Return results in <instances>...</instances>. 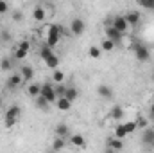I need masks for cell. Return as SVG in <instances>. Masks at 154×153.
<instances>
[{"mask_svg":"<svg viewBox=\"0 0 154 153\" xmlns=\"http://www.w3.org/2000/svg\"><path fill=\"white\" fill-rule=\"evenodd\" d=\"M20 115H22V108H20L18 105L9 106V108L5 110V128H13V126L16 124V121L20 119Z\"/></svg>","mask_w":154,"mask_h":153,"instance_id":"obj_3","label":"cell"},{"mask_svg":"<svg viewBox=\"0 0 154 153\" xmlns=\"http://www.w3.org/2000/svg\"><path fill=\"white\" fill-rule=\"evenodd\" d=\"M20 76H22V79H23V81L31 83V81L34 79V70H32V67H29V65L20 67Z\"/></svg>","mask_w":154,"mask_h":153,"instance_id":"obj_12","label":"cell"},{"mask_svg":"<svg viewBox=\"0 0 154 153\" xmlns=\"http://www.w3.org/2000/svg\"><path fill=\"white\" fill-rule=\"evenodd\" d=\"M45 16H47V11H45V7L36 5V7L32 9V18H34L36 22H43V20H45Z\"/></svg>","mask_w":154,"mask_h":153,"instance_id":"obj_14","label":"cell"},{"mask_svg":"<svg viewBox=\"0 0 154 153\" xmlns=\"http://www.w3.org/2000/svg\"><path fill=\"white\" fill-rule=\"evenodd\" d=\"M39 56H41V60H43V61H47L50 56H54V52H52V49H50V47L43 45V47L39 49Z\"/></svg>","mask_w":154,"mask_h":153,"instance_id":"obj_22","label":"cell"},{"mask_svg":"<svg viewBox=\"0 0 154 153\" xmlns=\"http://www.w3.org/2000/svg\"><path fill=\"white\" fill-rule=\"evenodd\" d=\"M106 148H108V146H106ZM104 153H116V151H113L111 148H108V150H106V151H104Z\"/></svg>","mask_w":154,"mask_h":153,"instance_id":"obj_39","label":"cell"},{"mask_svg":"<svg viewBox=\"0 0 154 153\" xmlns=\"http://www.w3.org/2000/svg\"><path fill=\"white\" fill-rule=\"evenodd\" d=\"M77 97H79V90H77V86H66V92H65V99H68L70 103H74Z\"/></svg>","mask_w":154,"mask_h":153,"instance_id":"obj_16","label":"cell"},{"mask_svg":"<svg viewBox=\"0 0 154 153\" xmlns=\"http://www.w3.org/2000/svg\"><path fill=\"white\" fill-rule=\"evenodd\" d=\"M100 52H102V50H100V47H95V45H93V47H90V50H88L90 58H93V60H99V58H100Z\"/></svg>","mask_w":154,"mask_h":153,"instance_id":"obj_26","label":"cell"},{"mask_svg":"<svg viewBox=\"0 0 154 153\" xmlns=\"http://www.w3.org/2000/svg\"><path fill=\"white\" fill-rule=\"evenodd\" d=\"M84 29H86V24H84L82 18H74V20L70 22V33H72L74 36H81V34L84 33Z\"/></svg>","mask_w":154,"mask_h":153,"instance_id":"obj_5","label":"cell"},{"mask_svg":"<svg viewBox=\"0 0 154 153\" xmlns=\"http://www.w3.org/2000/svg\"><path fill=\"white\" fill-rule=\"evenodd\" d=\"M56 106H57L61 112H68V110L72 108V103H70L68 99H65V97H59V99L56 101Z\"/></svg>","mask_w":154,"mask_h":153,"instance_id":"obj_18","label":"cell"},{"mask_svg":"<svg viewBox=\"0 0 154 153\" xmlns=\"http://www.w3.org/2000/svg\"><path fill=\"white\" fill-rule=\"evenodd\" d=\"M116 45L115 43H113V41H111V40H102V43H100V50H106V52H109V50H113V49H115Z\"/></svg>","mask_w":154,"mask_h":153,"instance_id":"obj_24","label":"cell"},{"mask_svg":"<svg viewBox=\"0 0 154 153\" xmlns=\"http://www.w3.org/2000/svg\"><path fill=\"white\" fill-rule=\"evenodd\" d=\"M48 153H57V151H52V150H50V151H48Z\"/></svg>","mask_w":154,"mask_h":153,"instance_id":"obj_40","label":"cell"},{"mask_svg":"<svg viewBox=\"0 0 154 153\" xmlns=\"http://www.w3.org/2000/svg\"><path fill=\"white\" fill-rule=\"evenodd\" d=\"M142 142L145 146H154V128H145L142 133Z\"/></svg>","mask_w":154,"mask_h":153,"instance_id":"obj_10","label":"cell"},{"mask_svg":"<svg viewBox=\"0 0 154 153\" xmlns=\"http://www.w3.org/2000/svg\"><path fill=\"white\" fill-rule=\"evenodd\" d=\"M134 122H136V128H142V130L149 128V122H147V119H145L143 115H140V117H138V119H136Z\"/></svg>","mask_w":154,"mask_h":153,"instance_id":"obj_29","label":"cell"},{"mask_svg":"<svg viewBox=\"0 0 154 153\" xmlns=\"http://www.w3.org/2000/svg\"><path fill=\"white\" fill-rule=\"evenodd\" d=\"M138 5H142L149 11H154V0H138Z\"/></svg>","mask_w":154,"mask_h":153,"instance_id":"obj_32","label":"cell"},{"mask_svg":"<svg viewBox=\"0 0 154 153\" xmlns=\"http://www.w3.org/2000/svg\"><path fill=\"white\" fill-rule=\"evenodd\" d=\"M72 144L77 146V148H84V146H86V141H84V137H82V135L75 133V135H72Z\"/></svg>","mask_w":154,"mask_h":153,"instance_id":"obj_23","label":"cell"},{"mask_svg":"<svg viewBox=\"0 0 154 153\" xmlns=\"http://www.w3.org/2000/svg\"><path fill=\"white\" fill-rule=\"evenodd\" d=\"M149 115H151V119H154V103H152V106H151V112H149Z\"/></svg>","mask_w":154,"mask_h":153,"instance_id":"obj_38","label":"cell"},{"mask_svg":"<svg viewBox=\"0 0 154 153\" xmlns=\"http://www.w3.org/2000/svg\"><path fill=\"white\" fill-rule=\"evenodd\" d=\"M54 132H56V137H61V139H65L68 133H70V128L66 126V124H63V122H59L56 128H54Z\"/></svg>","mask_w":154,"mask_h":153,"instance_id":"obj_15","label":"cell"},{"mask_svg":"<svg viewBox=\"0 0 154 153\" xmlns=\"http://www.w3.org/2000/svg\"><path fill=\"white\" fill-rule=\"evenodd\" d=\"M11 67H13V63H11L9 58H2L0 60V69L2 70H11Z\"/></svg>","mask_w":154,"mask_h":153,"instance_id":"obj_30","label":"cell"},{"mask_svg":"<svg viewBox=\"0 0 154 153\" xmlns=\"http://www.w3.org/2000/svg\"><path fill=\"white\" fill-rule=\"evenodd\" d=\"M18 49H22V50L29 52V49H31V41H27V40H22V41H20V45H18Z\"/></svg>","mask_w":154,"mask_h":153,"instance_id":"obj_34","label":"cell"},{"mask_svg":"<svg viewBox=\"0 0 154 153\" xmlns=\"http://www.w3.org/2000/svg\"><path fill=\"white\" fill-rule=\"evenodd\" d=\"M111 27L113 29H116L118 33H125L127 29H129V25H127V22H125V18H124V15H118V16H115L113 18V22H111Z\"/></svg>","mask_w":154,"mask_h":153,"instance_id":"obj_6","label":"cell"},{"mask_svg":"<svg viewBox=\"0 0 154 153\" xmlns=\"http://www.w3.org/2000/svg\"><path fill=\"white\" fill-rule=\"evenodd\" d=\"M124 18H125V22H127L129 27H136L140 24V13L138 11H127L124 15Z\"/></svg>","mask_w":154,"mask_h":153,"instance_id":"obj_7","label":"cell"},{"mask_svg":"<svg viewBox=\"0 0 154 153\" xmlns=\"http://www.w3.org/2000/svg\"><path fill=\"white\" fill-rule=\"evenodd\" d=\"M45 65H47L48 69H52V70H57V67H59V58L54 54V56H50V58L45 61Z\"/></svg>","mask_w":154,"mask_h":153,"instance_id":"obj_21","label":"cell"},{"mask_svg":"<svg viewBox=\"0 0 154 153\" xmlns=\"http://www.w3.org/2000/svg\"><path fill=\"white\" fill-rule=\"evenodd\" d=\"M34 101H36V106H38L39 110H48V103H47L41 96H39V97H36Z\"/></svg>","mask_w":154,"mask_h":153,"instance_id":"obj_31","label":"cell"},{"mask_svg":"<svg viewBox=\"0 0 154 153\" xmlns=\"http://www.w3.org/2000/svg\"><path fill=\"white\" fill-rule=\"evenodd\" d=\"M13 20H16V22L22 20V13H14V15H13Z\"/></svg>","mask_w":154,"mask_h":153,"instance_id":"obj_37","label":"cell"},{"mask_svg":"<svg viewBox=\"0 0 154 153\" xmlns=\"http://www.w3.org/2000/svg\"><path fill=\"white\" fill-rule=\"evenodd\" d=\"M106 146H108V148H111V150H113V151H116V153L124 150V142H122L120 139H116V137H113V139H108Z\"/></svg>","mask_w":154,"mask_h":153,"instance_id":"obj_13","label":"cell"},{"mask_svg":"<svg viewBox=\"0 0 154 153\" xmlns=\"http://www.w3.org/2000/svg\"><path fill=\"white\" fill-rule=\"evenodd\" d=\"M97 94L102 97V99H111L113 97V88L109 85H99L97 86Z\"/></svg>","mask_w":154,"mask_h":153,"instance_id":"obj_11","label":"cell"},{"mask_svg":"<svg viewBox=\"0 0 154 153\" xmlns=\"http://www.w3.org/2000/svg\"><path fill=\"white\" fill-rule=\"evenodd\" d=\"M152 77H154V70H152Z\"/></svg>","mask_w":154,"mask_h":153,"instance_id":"obj_42","label":"cell"},{"mask_svg":"<svg viewBox=\"0 0 154 153\" xmlns=\"http://www.w3.org/2000/svg\"><path fill=\"white\" fill-rule=\"evenodd\" d=\"M61 36H63V27H61V25H57V24L48 25V33H47L45 45H47V47H50V49H54V47L59 43Z\"/></svg>","mask_w":154,"mask_h":153,"instance_id":"obj_1","label":"cell"},{"mask_svg":"<svg viewBox=\"0 0 154 153\" xmlns=\"http://www.w3.org/2000/svg\"><path fill=\"white\" fill-rule=\"evenodd\" d=\"M25 56H27V52H25V50H22V49H16V50H14V56H13V58H16V60H23Z\"/></svg>","mask_w":154,"mask_h":153,"instance_id":"obj_35","label":"cell"},{"mask_svg":"<svg viewBox=\"0 0 154 153\" xmlns=\"http://www.w3.org/2000/svg\"><path fill=\"white\" fill-rule=\"evenodd\" d=\"M104 31H106V38L111 40V41H113L115 45H118V43L122 41V33H118V31H116V29H113L111 25H108V27H106Z\"/></svg>","mask_w":154,"mask_h":153,"instance_id":"obj_8","label":"cell"},{"mask_svg":"<svg viewBox=\"0 0 154 153\" xmlns=\"http://www.w3.org/2000/svg\"><path fill=\"white\" fill-rule=\"evenodd\" d=\"M22 83H23V79H22L20 72H18V74H13V76L5 81V86H7V90H16Z\"/></svg>","mask_w":154,"mask_h":153,"instance_id":"obj_9","label":"cell"},{"mask_svg":"<svg viewBox=\"0 0 154 153\" xmlns=\"http://www.w3.org/2000/svg\"><path fill=\"white\" fill-rule=\"evenodd\" d=\"M109 117L115 119V121H120V119L124 117V108H122L120 105H115V106L109 110Z\"/></svg>","mask_w":154,"mask_h":153,"instance_id":"obj_17","label":"cell"},{"mask_svg":"<svg viewBox=\"0 0 154 153\" xmlns=\"http://www.w3.org/2000/svg\"><path fill=\"white\" fill-rule=\"evenodd\" d=\"M133 50H134V58L140 61V63H145V61H149L151 60V50H149V47L147 45H143L140 40H133Z\"/></svg>","mask_w":154,"mask_h":153,"instance_id":"obj_2","label":"cell"},{"mask_svg":"<svg viewBox=\"0 0 154 153\" xmlns=\"http://www.w3.org/2000/svg\"><path fill=\"white\" fill-rule=\"evenodd\" d=\"M125 135H127V132H125L124 124H118V126L115 128V137H116V139H120V141H122V139H124Z\"/></svg>","mask_w":154,"mask_h":153,"instance_id":"obj_25","label":"cell"},{"mask_svg":"<svg viewBox=\"0 0 154 153\" xmlns=\"http://www.w3.org/2000/svg\"><path fill=\"white\" fill-rule=\"evenodd\" d=\"M152 97H154V90H152Z\"/></svg>","mask_w":154,"mask_h":153,"instance_id":"obj_41","label":"cell"},{"mask_svg":"<svg viewBox=\"0 0 154 153\" xmlns=\"http://www.w3.org/2000/svg\"><path fill=\"white\" fill-rule=\"evenodd\" d=\"M39 96H41L48 105L57 101V96H56V90H54V85H52V83H43V85H41V94H39Z\"/></svg>","mask_w":154,"mask_h":153,"instance_id":"obj_4","label":"cell"},{"mask_svg":"<svg viewBox=\"0 0 154 153\" xmlns=\"http://www.w3.org/2000/svg\"><path fill=\"white\" fill-rule=\"evenodd\" d=\"M54 90H56V96H57V99L59 97H65V92H66V86L61 83V85H54Z\"/></svg>","mask_w":154,"mask_h":153,"instance_id":"obj_28","label":"cell"},{"mask_svg":"<svg viewBox=\"0 0 154 153\" xmlns=\"http://www.w3.org/2000/svg\"><path fill=\"white\" fill-rule=\"evenodd\" d=\"M52 77H54V81H56V85H61V83L65 81V72L57 69V70H54V76H52Z\"/></svg>","mask_w":154,"mask_h":153,"instance_id":"obj_27","label":"cell"},{"mask_svg":"<svg viewBox=\"0 0 154 153\" xmlns=\"http://www.w3.org/2000/svg\"><path fill=\"white\" fill-rule=\"evenodd\" d=\"M124 128H125V132H127V135H129V133H133L134 130H138V128H136V122H134V121H129V122H124Z\"/></svg>","mask_w":154,"mask_h":153,"instance_id":"obj_33","label":"cell"},{"mask_svg":"<svg viewBox=\"0 0 154 153\" xmlns=\"http://www.w3.org/2000/svg\"><path fill=\"white\" fill-rule=\"evenodd\" d=\"M65 146H66V141L65 139H61V137H56L54 139V142H52V151H61V150H65Z\"/></svg>","mask_w":154,"mask_h":153,"instance_id":"obj_19","label":"cell"},{"mask_svg":"<svg viewBox=\"0 0 154 153\" xmlns=\"http://www.w3.org/2000/svg\"><path fill=\"white\" fill-rule=\"evenodd\" d=\"M7 9H9V5H7V2H4V0H0V15H5V13H7Z\"/></svg>","mask_w":154,"mask_h":153,"instance_id":"obj_36","label":"cell"},{"mask_svg":"<svg viewBox=\"0 0 154 153\" xmlns=\"http://www.w3.org/2000/svg\"><path fill=\"white\" fill-rule=\"evenodd\" d=\"M27 92H29V96H32V97L36 99V97H39V94H41V85H38V83H31V85L27 86Z\"/></svg>","mask_w":154,"mask_h":153,"instance_id":"obj_20","label":"cell"}]
</instances>
